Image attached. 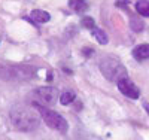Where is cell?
I'll return each mask as SVG.
<instances>
[{
  "label": "cell",
  "mask_w": 149,
  "mask_h": 140,
  "mask_svg": "<svg viewBox=\"0 0 149 140\" xmlns=\"http://www.w3.org/2000/svg\"><path fill=\"white\" fill-rule=\"evenodd\" d=\"M69 8L78 14H84V12L88 10L90 5L86 0H69Z\"/></svg>",
  "instance_id": "obj_9"
},
{
  "label": "cell",
  "mask_w": 149,
  "mask_h": 140,
  "mask_svg": "<svg viewBox=\"0 0 149 140\" xmlns=\"http://www.w3.org/2000/svg\"><path fill=\"white\" fill-rule=\"evenodd\" d=\"M81 22H82V25L85 29H91V30L94 29V25H95V22H94V20L91 17H84Z\"/></svg>",
  "instance_id": "obj_14"
},
{
  "label": "cell",
  "mask_w": 149,
  "mask_h": 140,
  "mask_svg": "<svg viewBox=\"0 0 149 140\" xmlns=\"http://www.w3.org/2000/svg\"><path fill=\"white\" fill-rule=\"evenodd\" d=\"M33 107L37 109V112H39V115L42 118V121H45V124L49 127V128H52L58 133H67L69 130V124L67 121L60 115V113L51 110V109H46L43 104H39L36 103V101H33Z\"/></svg>",
  "instance_id": "obj_4"
},
{
  "label": "cell",
  "mask_w": 149,
  "mask_h": 140,
  "mask_svg": "<svg viewBox=\"0 0 149 140\" xmlns=\"http://www.w3.org/2000/svg\"><path fill=\"white\" fill-rule=\"evenodd\" d=\"M118 90L125 95V97H128V98H131V100H137L139 97H140V90L137 88V85H136L130 78H124V79H121L118 84Z\"/></svg>",
  "instance_id": "obj_6"
},
{
  "label": "cell",
  "mask_w": 149,
  "mask_h": 140,
  "mask_svg": "<svg viewBox=\"0 0 149 140\" xmlns=\"http://www.w3.org/2000/svg\"><path fill=\"white\" fill-rule=\"evenodd\" d=\"M93 31V36L95 37V40L98 42V43H100V45H106L107 42H109V39H107V34L103 31V30H100V29H93L91 30Z\"/></svg>",
  "instance_id": "obj_10"
},
{
  "label": "cell",
  "mask_w": 149,
  "mask_h": 140,
  "mask_svg": "<svg viewBox=\"0 0 149 140\" xmlns=\"http://www.w3.org/2000/svg\"><path fill=\"white\" fill-rule=\"evenodd\" d=\"M30 17L36 24H45L51 20V15H49L46 10H42V9H33L30 12Z\"/></svg>",
  "instance_id": "obj_7"
},
{
  "label": "cell",
  "mask_w": 149,
  "mask_h": 140,
  "mask_svg": "<svg viewBox=\"0 0 149 140\" xmlns=\"http://www.w3.org/2000/svg\"><path fill=\"white\" fill-rule=\"evenodd\" d=\"M33 95L36 103L43 106L54 104L57 100H60V91L55 86H39L33 91Z\"/></svg>",
  "instance_id": "obj_5"
},
{
  "label": "cell",
  "mask_w": 149,
  "mask_h": 140,
  "mask_svg": "<svg viewBox=\"0 0 149 140\" xmlns=\"http://www.w3.org/2000/svg\"><path fill=\"white\" fill-rule=\"evenodd\" d=\"M136 10L137 14L142 17H149V2H145V0H139L136 3Z\"/></svg>",
  "instance_id": "obj_11"
},
{
  "label": "cell",
  "mask_w": 149,
  "mask_h": 140,
  "mask_svg": "<svg viewBox=\"0 0 149 140\" xmlns=\"http://www.w3.org/2000/svg\"><path fill=\"white\" fill-rule=\"evenodd\" d=\"M143 107H145V109H146V112L149 113V103H145V104H143Z\"/></svg>",
  "instance_id": "obj_16"
},
{
  "label": "cell",
  "mask_w": 149,
  "mask_h": 140,
  "mask_svg": "<svg viewBox=\"0 0 149 140\" xmlns=\"http://www.w3.org/2000/svg\"><path fill=\"white\" fill-rule=\"evenodd\" d=\"M84 52H85V54H86V55H90V54H91V52H94V51H93V49H91V48H85V49H84Z\"/></svg>",
  "instance_id": "obj_15"
},
{
  "label": "cell",
  "mask_w": 149,
  "mask_h": 140,
  "mask_svg": "<svg viewBox=\"0 0 149 140\" xmlns=\"http://www.w3.org/2000/svg\"><path fill=\"white\" fill-rule=\"evenodd\" d=\"M100 72L103 73V76L107 81L115 82V84H118L124 78H128L127 69L124 67L119 58L113 55H106L100 60Z\"/></svg>",
  "instance_id": "obj_3"
},
{
  "label": "cell",
  "mask_w": 149,
  "mask_h": 140,
  "mask_svg": "<svg viewBox=\"0 0 149 140\" xmlns=\"http://www.w3.org/2000/svg\"><path fill=\"white\" fill-rule=\"evenodd\" d=\"M133 57L137 60V61H143L149 58V45L148 43H142L137 45L133 49Z\"/></svg>",
  "instance_id": "obj_8"
},
{
  "label": "cell",
  "mask_w": 149,
  "mask_h": 140,
  "mask_svg": "<svg viewBox=\"0 0 149 140\" xmlns=\"http://www.w3.org/2000/svg\"><path fill=\"white\" fill-rule=\"evenodd\" d=\"M74 97H76V95H74L73 91H66L64 94L60 95V103L63 106H67V104H70V103L74 101Z\"/></svg>",
  "instance_id": "obj_12"
},
{
  "label": "cell",
  "mask_w": 149,
  "mask_h": 140,
  "mask_svg": "<svg viewBox=\"0 0 149 140\" xmlns=\"http://www.w3.org/2000/svg\"><path fill=\"white\" fill-rule=\"evenodd\" d=\"M37 69L27 64L0 63V78L8 82H29L36 78Z\"/></svg>",
  "instance_id": "obj_2"
},
{
  "label": "cell",
  "mask_w": 149,
  "mask_h": 140,
  "mask_svg": "<svg viewBox=\"0 0 149 140\" xmlns=\"http://www.w3.org/2000/svg\"><path fill=\"white\" fill-rule=\"evenodd\" d=\"M9 119L12 125L22 133H31L39 128L40 124V116L33 110V107H29L21 103L14 104L9 109Z\"/></svg>",
  "instance_id": "obj_1"
},
{
  "label": "cell",
  "mask_w": 149,
  "mask_h": 140,
  "mask_svg": "<svg viewBox=\"0 0 149 140\" xmlns=\"http://www.w3.org/2000/svg\"><path fill=\"white\" fill-rule=\"evenodd\" d=\"M130 25H131V29H133L134 31H142L143 27H145V24H143L137 17H131V18H130Z\"/></svg>",
  "instance_id": "obj_13"
}]
</instances>
